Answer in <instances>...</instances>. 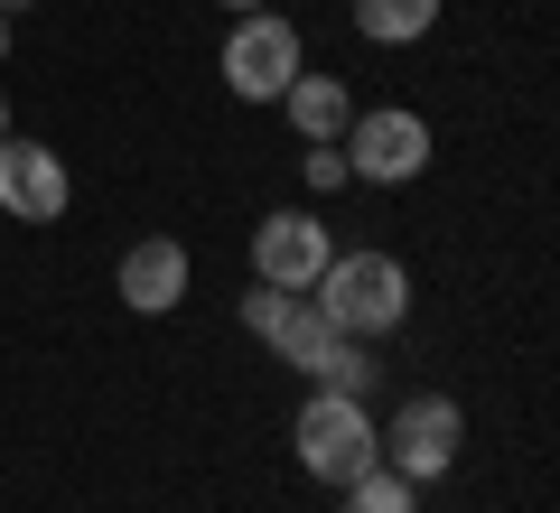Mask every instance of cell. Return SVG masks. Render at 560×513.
Instances as JSON below:
<instances>
[{
    "mask_svg": "<svg viewBox=\"0 0 560 513\" xmlns=\"http://www.w3.org/2000/svg\"><path fill=\"white\" fill-rule=\"evenodd\" d=\"M290 448L318 486H355L364 467H383V439L364 420V393H308L300 420H290Z\"/></svg>",
    "mask_w": 560,
    "mask_h": 513,
    "instance_id": "7a4b0ae2",
    "label": "cell"
},
{
    "mask_svg": "<svg viewBox=\"0 0 560 513\" xmlns=\"http://www.w3.org/2000/svg\"><path fill=\"white\" fill-rule=\"evenodd\" d=\"M440 28V0H355V38L374 47H411Z\"/></svg>",
    "mask_w": 560,
    "mask_h": 513,
    "instance_id": "30bf717a",
    "label": "cell"
},
{
    "mask_svg": "<svg viewBox=\"0 0 560 513\" xmlns=\"http://www.w3.org/2000/svg\"><path fill=\"white\" fill-rule=\"evenodd\" d=\"M346 178H364V187H411L420 168H430V121L411 113V103H374V113H355L346 121Z\"/></svg>",
    "mask_w": 560,
    "mask_h": 513,
    "instance_id": "3957f363",
    "label": "cell"
},
{
    "mask_svg": "<svg viewBox=\"0 0 560 513\" xmlns=\"http://www.w3.org/2000/svg\"><path fill=\"white\" fill-rule=\"evenodd\" d=\"M66 197H75V178H66V159L47 150V140H0V215H20V224H57Z\"/></svg>",
    "mask_w": 560,
    "mask_h": 513,
    "instance_id": "52a82bcc",
    "label": "cell"
},
{
    "mask_svg": "<svg viewBox=\"0 0 560 513\" xmlns=\"http://www.w3.org/2000/svg\"><path fill=\"white\" fill-rule=\"evenodd\" d=\"M300 168H308V187H318V197H327V187H346V150H337V140H308Z\"/></svg>",
    "mask_w": 560,
    "mask_h": 513,
    "instance_id": "9a60e30c",
    "label": "cell"
},
{
    "mask_svg": "<svg viewBox=\"0 0 560 513\" xmlns=\"http://www.w3.org/2000/svg\"><path fill=\"white\" fill-rule=\"evenodd\" d=\"M290 308H300V290H271V280H253V290H243V327H253L261 346L280 336V317H290Z\"/></svg>",
    "mask_w": 560,
    "mask_h": 513,
    "instance_id": "5bb4252c",
    "label": "cell"
},
{
    "mask_svg": "<svg viewBox=\"0 0 560 513\" xmlns=\"http://www.w3.org/2000/svg\"><path fill=\"white\" fill-rule=\"evenodd\" d=\"M0 57H10V20H0Z\"/></svg>",
    "mask_w": 560,
    "mask_h": 513,
    "instance_id": "d6986e66",
    "label": "cell"
},
{
    "mask_svg": "<svg viewBox=\"0 0 560 513\" xmlns=\"http://www.w3.org/2000/svg\"><path fill=\"white\" fill-rule=\"evenodd\" d=\"M374 439H383V467H393V476L440 486V476L458 467V448H467V420H458V401H448V393H420V401H401Z\"/></svg>",
    "mask_w": 560,
    "mask_h": 513,
    "instance_id": "277c9868",
    "label": "cell"
},
{
    "mask_svg": "<svg viewBox=\"0 0 560 513\" xmlns=\"http://www.w3.org/2000/svg\"><path fill=\"white\" fill-rule=\"evenodd\" d=\"M0 140H10V94H0Z\"/></svg>",
    "mask_w": 560,
    "mask_h": 513,
    "instance_id": "e0dca14e",
    "label": "cell"
},
{
    "mask_svg": "<svg viewBox=\"0 0 560 513\" xmlns=\"http://www.w3.org/2000/svg\"><path fill=\"white\" fill-rule=\"evenodd\" d=\"M20 10H28V0H0V20H20Z\"/></svg>",
    "mask_w": 560,
    "mask_h": 513,
    "instance_id": "2e32d148",
    "label": "cell"
},
{
    "mask_svg": "<svg viewBox=\"0 0 560 513\" xmlns=\"http://www.w3.org/2000/svg\"><path fill=\"white\" fill-rule=\"evenodd\" d=\"M290 75H300V28L280 20V10H243L234 38H224V84L243 103H280Z\"/></svg>",
    "mask_w": 560,
    "mask_h": 513,
    "instance_id": "5b68a950",
    "label": "cell"
},
{
    "mask_svg": "<svg viewBox=\"0 0 560 513\" xmlns=\"http://www.w3.org/2000/svg\"><path fill=\"white\" fill-rule=\"evenodd\" d=\"M327 253H337V234L308 206H280V215L253 224V280H271V290H308L327 271Z\"/></svg>",
    "mask_w": 560,
    "mask_h": 513,
    "instance_id": "8992f818",
    "label": "cell"
},
{
    "mask_svg": "<svg viewBox=\"0 0 560 513\" xmlns=\"http://www.w3.org/2000/svg\"><path fill=\"white\" fill-rule=\"evenodd\" d=\"M337 494H346V513H420V486L393 476V467H364L355 486H337Z\"/></svg>",
    "mask_w": 560,
    "mask_h": 513,
    "instance_id": "7c38bea8",
    "label": "cell"
},
{
    "mask_svg": "<svg viewBox=\"0 0 560 513\" xmlns=\"http://www.w3.org/2000/svg\"><path fill=\"white\" fill-rule=\"evenodd\" d=\"M327 336H337V327H327V308H318V299L300 290V308L280 317V336H271V346H280V364H308V355L327 346Z\"/></svg>",
    "mask_w": 560,
    "mask_h": 513,
    "instance_id": "4fadbf2b",
    "label": "cell"
},
{
    "mask_svg": "<svg viewBox=\"0 0 560 513\" xmlns=\"http://www.w3.org/2000/svg\"><path fill=\"white\" fill-rule=\"evenodd\" d=\"M224 10H234V20H243V10H261V0H224Z\"/></svg>",
    "mask_w": 560,
    "mask_h": 513,
    "instance_id": "ac0fdd59",
    "label": "cell"
},
{
    "mask_svg": "<svg viewBox=\"0 0 560 513\" xmlns=\"http://www.w3.org/2000/svg\"><path fill=\"white\" fill-rule=\"evenodd\" d=\"M308 299L327 308V327L346 336H393L411 317V271L393 253H327V271L308 280Z\"/></svg>",
    "mask_w": 560,
    "mask_h": 513,
    "instance_id": "6da1fadb",
    "label": "cell"
},
{
    "mask_svg": "<svg viewBox=\"0 0 560 513\" xmlns=\"http://www.w3.org/2000/svg\"><path fill=\"white\" fill-rule=\"evenodd\" d=\"M300 374L318 383V393H364V383H374V355H364V336H346V327H337L318 355L300 364Z\"/></svg>",
    "mask_w": 560,
    "mask_h": 513,
    "instance_id": "8fae6325",
    "label": "cell"
},
{
    "mask_svg": "<svg viewBox=\"0 0 560 513\" xmlns=\"http://www.w3.org/2000/svg\"><path fill=\"white\" fill-rule=\"evenodd\" d=\"M113 290L131 299V317H168V308L187 299V243H168V234L131 243V253H121V271H113Z\"/></svg>",
    "mask_w": 560,
    "mask_h": 513,
    "instance_id": "ba28073f",
    "label": "cell"
},
{
    "mask_svg": "<svg viewBox=\"0 0 560 513\" xmlns=\"http://www.w3.org/2000/svg\"><path fill=\"white\" fill-rule=\"evenodd\" d=\"M280 103H290V131H300V140H346V121H355V94H346L337 75H308V66L290 75Z\"/></svg>",
    "mask_w": 560,
    "mask_h": 513,
    "instance_id": "9c48e42d",
    "label": "cell"
}]
</instances>
